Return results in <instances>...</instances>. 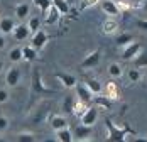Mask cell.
<instances>
[{
	"instance_id": "32",
	"label": "cell",
	"mask_w": 147,
	"mask_h": 142,
	"mask_svg": "<svg viewBox=\"0 0 147 142\" xmlns=\"http://www.w3.org/2000/svg\"><path fill=\"white\" fill-rule=\"evenodd\" d=\"M15 139H17L19 142H34L36 141L34 134H30V132H20V134H17Z\"/></svg>"
},
{
	"instance_id": "3",
	"label": "cell",
	"mask_w": 147,
	"mask_h": 142,
	"mask_svg": "<svg viewBox=\"0 0 147 142\" xmlns=\"http://www.w3.org/2000/svg\"><path fill=\"white\" fill-rule=\"evenodd\" d=\"M20 80H22V71H20V68L12 66V68L7 70V73H5V85L9 86V88L19 86L20 85Z\"/></svg>"
},
{
	"instance_id": "19",
	"label": "cell",
	"mask_w": 147,
	"mask_h": 142,
	"mask_svg": "<svg viewBox=\"0 0 147 142\" xmlns=\"http://www.w3.org/2000/svg\"><path fill=\"white\" fill-rule=\"evenodd\" d=\"M22 54H24V59L29 61V63L39 59V56H37V49L32 47V46H24V47H22Z\"/></svg>"
},
{
	"instance_id": "41",
	"label": "cell",
	"mask_w": 147,
	"mask_h": 142,
	"mask_svg": "<svg viewBox=\"0 0 147 142\" xmlns=\"http://www.w3.org/2000/svg\"><path fill=\"white\" fill-rule=\"evenodd\" d=\"M144 10H147V0L144 2Z\"/></svg>"
},
{
	"instance_id": "34",
	"label": "cell",
	"mask_w": 147,
	"mask_h": 142,
	"mask_svg": "<svg viewBox=\"0 0 147 142\" xmlns=\"http://www.w3.org/2000/svg\"><path fill=\"white\" fill-rule=\"evenodd\" d=\"M9 127H10V120H9L5 115H0V132L9 130Z\"/></svg>"
},
{
	"instance_id": "35",
	"label": "cell",
	"mask_w": 147,
	"mask_h": 142,
	"mask_svg": "<svg viewBox=\"0 0 147 142\" xmlns=\"http://www.w3.org/2000/svg\"><path fill=\"white\" fill-rule=\"evenodd\" d=\"M9 100H10V93H9V90H7V88H0V105L7 103Z\"/></svg>"
},
{
	"instance_id": "16",
	"label": "cell",
	"mask_w": 147,
	"mask_h": 142,
	"mask_svg": "<svg viewBox=\"0 0 147 142\" xmlns=\"http://www.w3.org/2000/svg\"><path fill=\"white\" fill-rule=\"evenodd\" d=\"M68 118L64 117V115H54L53 118H51V128L56 132V130H59V128H64L68 127Z\"/></svg>"
},
{
	"instance_id": "20",
	"label": "cell",
	"mask_w": 147,
	"mask_h": 142,
	"mask_svg": "<svg viewBox=\"0 0 147 142\" xmlns=\"http://www.w3.org/2000/svg\"><path fill=\"white\" fill-rule=\"evenodd\" d=\"M103 91L110 100H118V86L113 81H110V83H107L103 86Z\"/></svg>"
},
{
	"instance_id": "42",
	"label": "cell",
	"mask_w": 147,
	"mask_h": 142,
	"mask_svg": "<svg viewBox=\"0 0 147 142\" xmlns=\"http://www.w3.org/2000/svg\"><path fill=\"white\" fill-rule=\"evenodd\" d=\"M144 76L147 78V68H144Z\"/></svg>"
},
{
	"instance_id": "10",
	"label": "cell",
	"mask_w": 147,
	"mask_h": 142,
	"mask_svg": "<svg viewBox=\"0 0 147 142\" xmlns=\"http://www.w3.org/2000/svg\"><path fill=\"white\" fill-rule=\"evenodd\" d=\"M96 120H98V107L96 105L95 107H88L86 112L81 115V124L90 125V127H93L96 124Z\"/></svg>"
},
{
	"instance_id": "6",
	"label": "cell",
	"mask_w": 147,
	"mask_h": 142,
	"mask_svg": "<svg viewBox=\"0 0 147 142\" xmlns=\"http://www.w3.org/2000/svg\"><path fill=\"white\" fill-rule=\"evenodd\" d=\"M74 90H76V97L78 100H81V101H85V103H90V101H93V91L90 90L86 83H78V85L74 86Z\"/></svg>"
},
{
	"instance_id": "12",
	"label": "cell",
	"mask_w": 147,
	"mask_h": 142,
	"mask_svg": "<svg viewBox=\"0 0 147 142\" xmlns=\"http://www.w3.org/2000/svg\"><path fill=\"white\" fill-rule=\"evenodd\" d=\"M73 135H74V141H86L90 135H91V127L90 125H85V124H80L73 130Z\"/></svg>"
},
{
	"instance_id": "24",
	"label": "cell",
	"mask_w": 147,
	"mask_h": 142,
	"mask_svg": "<svg viewBox=\"0 0 147 142\" xmlns=\"http://www.w3.org/2000/svg\"><path fill=\"white\" fill-rule=\"evenodd\" d=\"M134 66H137V68H147V49H142L137 56L134 57Z\"/></svg>"
},
{
	"instance_id": "26",
	"label": "cell",
	"mask_w": 147,
	"mask_h": 142,
	"mask_svg": "<svg viewBox=\"0 0 147 142\" xmlns=\"http://www.w3.org/2000/svg\"><path fill=\"white\" fill-rule=\"evenodd\" d=\"M59 9L56 7V5H53L49 10H47V17H46V24H54L56 20L59 19Z\"/></svg>"
},
{
	"instance_id": "29",
	"label": "cell",
	"mask_w": 147,
	"mask_h": 142,
	"mask_svg": "<svg viewBox=\"0 0 147 142\" xmlns=\"http://www.w3.org/2000/svg\"><path fill=\"white\" fill-rule=\"evenodd\" d=\"M34 3H36V7L39 9V10H42V12H47L51 7H53V2L51 0H32Z\"/></svg>"
},
{
	"instance_id": "1",
	"label": "cell",
	"mask_w": 147,
	"mask_h": 142,
	"mask_svg": "<svg viewBox=\"0 0 147 142\" xmlns=\"http://www.w3.org/2000/svg\"><path fill=\"white\" fill-rule=\"evenodd\" d=\"M32 93L34 95H53L54 93V90H47L42 85L41 74H39L37 70H34V73H32Z\"/></svg>"
},
{
	"instance_id": "25",
	"label": "cell",
	"mask_w": 147,
	"mask_h": 142,
	"mask_svg": "<svg viewBox=\"0 0 147 142\" xmlns=\"http://www.w3.org/2000/svg\"><path fill=\"white\" fill-rule=\"evenodd\" d=\"M86 86H88L90 90L93 91V95H98V93H102L103 91V85L102 81H98V80H86Z\"/></svg>"
},
{
	"instance_id": "33",
	"label": "cell",
	"mask_w": 147,
	"mask_h": 142,
	"mask_svg": "<svg viewBox=\"0 0 147 142\" xmlns=\"http://www.w3.org/2000/svg\"><path fill=\"white\" fill-rule=\"evenodd\" d=\"M51 2H53V5H56V7H58L61 14H66V12L69 10V5H68V2H66V0H51Z\"/></svg>"
},
{
	"instance_id": "14",
	"label": "cell",
	"mask_w": 147,
	"mask_h": 142,
	"mask_svg": "<svg viewBox=\"0 0 147 142\" xmlns=\"http://www.w3.org/2000/svg\"><path fill=\"white\" fill-rule=\"evenodd\" d=\"M30 14V3L27 2H24V3H19L17 7H15V17L22 22V20H26Z\"/></svg>"
},
{
	"instance_id": "38",
	"label": "cell",
	"mask_w": 147,
	"mask_h": 142,
	"mask_svg": "<svg viewBox=\"0 0 147 142\" xmlns=\"http://www.w3.org/2000/svg\"><path fill=\"white\" fill-rule=\"evenodd\" d=\"M137 27L142 29V30H147V20H142V19H139V20H137Z\"/></svg>"
},
{
	"instance_id": "5",
	"label": "cell",
	"mask_w": 147,
	"mask_h": 142,
	"mask_svg": "<svg viewBox=\"0 0 147 142\" xmlns=\"http://www.w3.org/2000/svg\"><path fill=\"white\" fill-rule=\"evenodd\" d=\"M47 41H49V36H47V32H46L44 29L41 27L39 30H37V32H34V34H32L30 46H32V47H36L37 51H42Z\"/></svg>"
},
{
	"instance_id": "2",
	"label": "cell",
	"mask_w": 147,
	"mask_h": 142,
	"mask_svg": "<svg viewBox=\"0 0 147 142\" xmlns=\"http://www.w3.org/2000/svg\"><path fill=\"white\" fill-rule=\"evenodd\" d=\"M105 124H107V128H108V139L110 141H123L125 137H127V134L130 132L129 128H118L113 125V122L112 120H105Z\"/></svg>"
},
{
	"instance_id": "30",
	"label": "cell",
	"mask_w": 147,
	"mask_h": 142,
	"mask_svg": "<svg viewBox=\"0 0 147 142\" xmlns=\"http://www.w3.org/2000/svg\"><path fill=\"white\" fill-rule=\"evenodd\" d=\"M27 26H29V29H30L32 34L37 32V30L41 29V19H39V17H30L29 22H27Z\"/></svg>"
},
{
	"instance_id": "37",
	"label": "cell",
	"mask_w": 147,
	"mask_h": 142,
	"mask_svg": "<svg viewBox=\"0 0 147 142\" xmlns=\"http://www.w3.org/2000/svg\"><path fill=\"white\" fill-rule=\"evenodd\" d=\"M117 3H118L120 12H123V10H129V9H130V5H129L127 2H123V0H120V2H117Z\"/></svg>"
},
{
	"instance_id": "40",
	"label": "cell",
	"mask_w": 147,
	"mask_h": 142,
	"mask_svg": "<svg viewBox=\"0 0 147 142\" xmlns=\"http://www.w3.org/2000/svg\"><path fill=\"white\" fill-rule=\"evenodd\" d=\"M3 68H5V63H3V61L0 59V73H2V70H3Z\"/></svg>"
},
{
	"instance_id": "27",
	"label": "cell",
	"mask_w": 147,
	"mask_h": 142,
	"mask_svg": "<svg viewBox=\"0 0 147 142\" xmlns=\"http://www.w3.org/2000/svg\"><path fill=\"white\" fill-rule=\"evenodd\" d=\"M127 78H129L132 83H139V81L142 80V71L135 66V68H132V70L127 71Z\"/></svg>"
},
{
	"instance_id": "36",
	"label": "cell",
	"mask_w": 147,
	"mask_h": 142,
	"mask_svg": "<svg viewBox=\"0 0 147 142\" xmlns=\"http://www.w3.org/2000/svg\"><path fill=\"white\" fill-rule=\"evenodd\" d=\"M98 2H102V0H81V3H80V9H81V10H85V9H90V7L96 5Z\"/></svg>"
},
{
	"instance_id": "7",
	"label": "cell",
	"mask_w": 147,
	"mask_h": 142,
	"mask_svg": "<svg viewBox=\"0 0 147 142\" xmlns=\"http://www.w3.org/2000/svg\"><path fill=\"white\" fill-rule=\"evenodd\" d=\"M54 76H56V80H58L64 88H74V86L78 85V80H76V76H74V74L64 73V71H58Z\"/></svg>"
},
{
	"instance_id": "28",
	"label": "cell",
	"mask_w": 147,
	"mask_h": 142,
	"mask_svg": "<svg viewBox=\"0 0 147 142\" xmlns=\"http://www.w3.org/2000/svg\"><path fill=\"white\" fill-rule=\"evenodd\" d=\"M86 108H88V103H85V101H81V100H78L76 103H74V108H73V114L78 115L80 118H81V115L86 112Z\"/></svg>"
},
{
	"instance_id": "9",
	"label": "cell",
	"mask_w": 147,
	"mask_h": 142,
	"mask_svg": "<svg viewBox=\"0 0 147 142\" xmlns=\"http://www.w3.org/2000/svg\"><path fill=\"white\" fill-rule=\"evenodd\" d=\"M30 34H32V32H30L29 26H27V24H24V22L15 24L14 30H12V36H14L15 41H26V39H29Z\"/></svg>"
},
{
	"instance_id": "13",
	"label": "cell",
	"mask_w": 147,
	"mask_h": 142,
	"mask_svg": "<svg viewBox=\"0 0 147 142\" xmlns=\"http://www.w3.org/2000/svg\"><path fill=\"white\" fill-rule=\"evenodd\" d=\"M14 27H15V20L12 17H2V19H0V32H2L3 36L12 34Z\"/></svg>"
},
{
	"instance_id": "4",
	"label": "cell",
	"mask_w": 147,
	"mask_h": 142,
	"mask_svg": "<svg viewBox=\"0 0 147 142\" xmlns=\"http://www.w3.org/2000/svg\"><path fill=\"white\" fill-rule=\"evenodd\" d=\"M100 59H102V51H100V49H95V51H91L88 56L81 61L80 66H81V70H91V68H96V66L100 64Z\"/></svg>"
},
{
	"instance_id": "11",
	"label": "cell",
	"mask_w": 147,
	"mask_h": 142,
	"mask_svg": "<svg viewBox=\"0 0 147 142\" xmlns=\"http://www.w3.org/2000/svg\"><path fill=\"white\" fill-rule=\"evenodd\" d=\"M100 3H102V10L108 17H117V15H120V9H118V3L115 0H102Z\"/></svg>"
},
{
	"instance_id": "8",
	"label": "cell",
	"mask_w": 147,
	"mask_h": 142,
	"mask_svg": "<svg viewBox=\"0 0 147 142\" xmlns=\"http://www.w3.org/2000/svg\"><path fill=\"white\" fill-rule=\"evenodd\" d=\"M142 51V46L139 43H130V44H127L125 47H123V51H122V57L125 59V61H134V57L137 56L139 53Z\"/></svg>"
},
{
	"instance_id": "15",
	"label": "cell",
	"mask_w": 147,
	"mask_h": 142,
	"mask_svg": "<svg viewBox=\"0 0 147 142\" xmlns=\"http://www.w3.org/2000/svg\"><path fill=\"white\" fill-rule=\"evenodd\" d=\"M103 32L107 34V36H112V34H115L117 32V29H118V22L115 20V17H108L105 22H103Z\"/></svg>"
},
{
	"instance_id": "21",
	"label": "cell",
	"mask_w": 147,
	"mask_h": 142,
	"mask_svg": "<svg viewBox=\"0 0 147 142\" xmlns=\"http://www.w3.org/2000/svg\"><path fill=\"white\" fill-rule=\"evenodd\" d=\"M7 57H9V61L10 63H20V61H24V54H22V47H12L10 51H9V54H7Z\"/></svg>"
},
{
	"instance_id": "18",
	"label": "cell",
	"mask_w": 147,
	"mask_h": 142,
	"mask_svg": "<svg viewBox=\"0 0 147 142\" xmlns=\"http://www.w3.org/2000/svg\"><path fill=\"white\" fill-rule=\"evenodd\" d=\"M56 139H58L59 142H73L74 135H73V132H71L68 127H64V128L56 130Z\"/></svg>"
},
{
	"instance_id": "22",
	"label": "cell",
	"mask_w": 147,
	"mask_h": 142,
	"mask_svg": "<svg viewBox=\"0 0 147 142\" xmlns=\"http://www.w3.org/2000/svg\"><path fill=\"white\" fill-rule=\"evenodd\" d=\"M107 71H108V76L110 78H120L123 74V68H122L120 63H110Z\"/></svg>"
},
{
	"instance_id": "31",
	"label": "cell",
	"mask_w": 147,
	"mask_h": 142,
	"mask_svg": "<svg viewBox=\"0 0 147 142\" xmlns=\"http://www.w3.org/2000/svg\"><path fill=\"white\" fill-rule=\"evenodd\" d=\"M73 108H74V97H64L63 110H64L66 114H69V112H73Z\"/></svg>"
},
{
	"instance_id": "17",
	"label": "cell",
	"mask_w": 147,
	"mask_h": 142,
	"mask_svg": "<svg viewBox=\"0 0 147 142\" xmlns=\"http://www.w3.org/2000/svg\"><path fill=\"white\" fill-rule=\"evenodd\" d=\"M93 101H95V105L96 107H102L105 110H110L112 108V103H113V100H110L107 95H96V97H93Z\"/></svg>"
},
{
	"instance_id": "39",
	"label": "cell",
	"mask_w": 147,
	"mask_h": 142,
	"mask_svg": "<svg viewBox=\"0 0 147 142\" xmlns=\"http://www.w3.org/2000/svg\"><path fill=\"white\" fill-rule=\"evenodd\" d=\"M5 44H7V43H5V37H3V34L0 32V51L5 47Z\"/></svg>"
},
{
	"instance_id": "23",
	"label": "cell",
	"mask_w": 147,
	"mask_h": 142,
	"mask_svg": "<svg viewBox=\"0 0 147 142\" xmlns=\"http://www.w3.org/2000/svg\"><path fill=\"white\" fill-rule=\"evenodd\" d=\"M134 41V36L132 34H129V32H123V34H120L115 37V44H117L118 47H125L127 44H130Z\"/></svg>"
}]
</instances>
